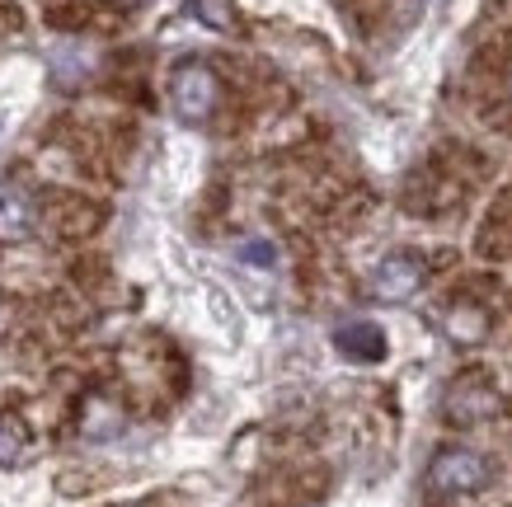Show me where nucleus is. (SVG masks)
Here are the masks:
<instances>
[{
    "mask_svg": "<svg viewBox=\"0 0 512 507\" xmlns=\"http://www.w3.org/2000/svg\"><path fill=\"white\" fill-rule=\"evenodd\" d=\"M489 484V461L480 451H466V446H447L437 451L433 465H428V489L437 498H461V493H480Z\"/></svg>",
    "mask_w": 512,
    "mask_h": 507,
    "instance_id": "f257e3e1",
    "label": "nucleus"
},
{
    "mask_svg": "<svg viewBox=\"0 0 512 507\" xmlns=\"http://www.w3.org/2000/svg\"><path fill=\"white\" fill-rule=\"evenodd\" d=\"M170 99H174V113H179L184 123H207L221 99V85L202 62H184L170 80Z\"/></svg>",
    "mask_w": 512,
    "mask_h": 507,
    "instance_id": "f03ea898",
    "label": "nucleus"
},
{
    "mask_svg": "<svg viewBox=\"0 0 512 507\" xmlns=\"http://www.w3.org/2000/svg\"><path fill=\"white\" fill-rule=\"evenodd\" d=\"M423 287V263L409 259V254H390V259L376 263L372 273V292L381 301H409V296Z\"/></svg>",
    "mask_w": 512,
    "mask_h": 507,
    "instance_id": "7ed1b4c3",
    "label": "nucleus"
},
{
    "mask_svg": "<svg viewBox=\"0 0 512 507\" xmlns=\"http://www.w3.org/2000/svg\"><path fill=\"white\" fill-rule=\"evenodd\" d=\"M334 348H339L343 357H353V362H381V357H386V334H381V324L353 320L334 334Z\"/></svg>",
    "mask_w": 512,
    "mask_h": 507,
    "instance_id": "20e7f679",
    "label": "nucleus"
},
{
    "mask_svg": "<svg viewBox=\"0 0 512 507\" xmlns=\"http://www.w3.org/2000/svg\"><path fill=\"white\" fill-rule=\"evenodd\" d=\"M33 231V202L24 188L0 184V240H24Z\"/></svg>",
    "mask_w": 512,
    "mask_h": 507,
    "instance_id": "39448f33",
    "label": "nucleus"
},
{
    "mask_svg": "<svg viewBox=\"0 0 512 507\" xmlns=\"http://www.w3.org/2000/svg\"><path fill=\"white\" fill-rule=\"evenodd\" d=\"M24 451V423L10 414H0V465H10Z\"/></svg>",
    "mask_w": 512,
    "mask_h": 507,
    "instance_id": "423d86ee",
    "label": "nucleus"
},
{
    "mask_svg": "<svg viewBox=\"0 0 512 507\" xmlns=\"http://www.w3.org/2000/svg\"><path fill=\"white\" fill-rule=\"evenodd\" d=\"M188 10H193V15H198V19H207L212 29H231V10H226L221 0H193Z\"/></svg>",
    "mask_w": 512,
    "mask_h": 507,
    "instance_id": "0eeeda50",
    "label": "nucleus"
},
{
    "mask_svg": "<svg viewBox=\"0 0 512 507\" xmlns=\"http://www.w3.org/2000/svg\"><path fill=\"white\" fill-rule=\"evenodd\" d=\"M240 259L254 263V268H273V263H278V254H273V245H268V240H249V245H240Z\"/></svg>",
    "mask_w": 512,
    "mask_h": 507,
    "instance_id": "6e6552de",
    "label": "nucleus"
}]
</instances>
